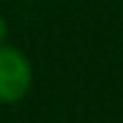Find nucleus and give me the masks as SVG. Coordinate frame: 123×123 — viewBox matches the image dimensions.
<instances>
[{"instance_id": "obj_1", "label": "nucleus", "mask_w": 123, "mask_h": 123, "mask_svg": "<svg viewBox=\"0 0 123 123\" xmlns=\"http://www.w3.org/2000/svg\"><path fill=\"white\" fill-rule=\"evenodd\" d=\"M33 83L30 60L18 48L0 45V103H18Z\"/></svg>"}, {"instance_id": "obj_2", "label": "nucleus", "mask_w": 123, "mask_h": 123, "mask_svg": "<svg viewBox=\"0 0 123 123\" xmlns=\"http://www.w3.org/2000/svg\"><path fill=\"white\" fill-rule=\"evenodd\" d=\"M5 35H8V23H5V18H3V15H0V45H3Z\"/></svg>"}]
</instances>
